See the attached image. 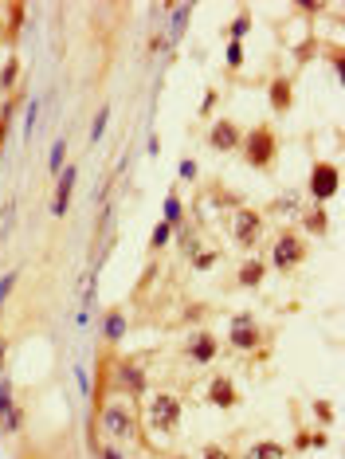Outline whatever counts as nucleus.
Listing matches in <instances>:
<instances>
[{"mask_svg":"<svg viewBox=\"0 0 345 459\" xmlns=\"http://www.w3.org/2000/svg\"><path fill=\"white\" fill-rule=\"evenodd\" d=\"M306 236H298V232H283V236H275V248H271V267L275 271H295L302 267L306 260Z\"/></svg>","mask_w":345,"mask_h":459,"instance_id":"7ed1b4c3","label":"nucleus"},{"mask_svg":"<svg viewBox=\"0 0 345 459\" xmlns=\"http://www.w3.org/2000/svg\"><path fill=\"white\" fill-rule=\"evenodd\" d=\"M16 283H20V267H12L4 279H0V306L12 299V290H16Z\"/></svg>","mask_w":345,"mask_h":459,"instance_id":"393cba45","label":"nucleus"},{"mask_svg":"<svg viewBox=\"0 0 345 459\" xmlns=\"http://www.w3.org/2000/svg\"><path fill=\"white\" fill-rule=\"evenodd\" d=\"M75 385L83 389V397H94V381H90V369H87V365H75Z\"/></svg>","mask_w":345,"mask_h":459,"instance_id":"bb28decb","label":"nucleus"},{"mask_svg":"<svg viewBox=\"0 0 345 459\" xmlns=\"http://www.w3.org/2000/svg\"><path fill=\"white\" fill-rule=\"evenodd\" d=\"M216 350H220V341H216V334H208V330H197V334L185 341V358L197 361V365H208V361L216 358Z\"/></svg>","mask_w":345,"mask_h":459,"instance_id":"9b49d317","label":"nucleus"},{"mask_svg":"<svg viewBox=\"0 0 345 459\" xmlns=\"http://www.w3.org/2000/svg\"><path fill=\"white\" fill-rule=\"evenodd\" d=\"M227 341H232L239 353H251V350H259V346L267 341V334L255 326L251 314H236V318H232V334H227Z\"/></svg>","mask_w":345,"mask_h":459,"instance_id":"423d86ee","label":"nucleus"},{"mask_svg":"<svg viewBox=\"0 0 345 459\" xmlns=\"http://www.w3.org/2000/svg\"><path fill=\"white\" fill-rule=\"evenodd\" d=\"M295 448H298V451L310 448V436H306V432H298V436H295Z\"/></svg>","mask_w":345,"mask_h":459,"instance_id":"58836bf2","label":"nucleus"},{"mask_svg":"<svg viewBox=\"0 0 345 459\" xmlns=\"http://www.w3.org/2000/svg\"><path fill=\"white\" fill-rule=\"evenodd\" d=\"M99 428L106 432L110 439H129L134 432H138V420L129 416L122 404H102L99 409Z\"/></svg>","mask_w":345,"mask_h":459,"instance_id":"39448f33","label":"nucleus"},{"mask_svg":"<svg viewBox=\"0 0 345 459\" xmlns=\"http://www.w3.org/2000/svg\"><path fill=\"white\" fill-rule=\"evenodd\" d=\"M0 310H4V306H0Z\"/></svg>","mask_w":345,"mask_h":459,"instance_id":"37998d69","label":"nucleus"},{"mask_svg":"<svg viewBox=\"0 0 345 459\" xmlns=\"http://www.w3.org/2000/svg\"><path fill=\"white\" fill-rule=\"evenodd\" d=\"M169 459H188V456H169Z\"/></svg>","mask_w":345,"mask_h":459,"instance_id":"79ce46f5","label":"nucleus"},{"mask_svg":"<svg viewBox=\"0 0 345 459\" xmlns=\"http://www.w3.org/2000/svg\"><path fill=\"white\" fill-rule=\"evenodd\" d=\"M314 412H318V420H322V424H330V420H334V409H330L325 400H318V404H314Z\"/></svg>","mask_w":345,"mask_h":459,"instance_id":"e433bc0d","label":"nucleus"},{"mask_svg":"<svg viewBox=\"0 0 345 459\" xmlns=\"http://www.w3.org/2000/svg\"><path fill=\"white\" fill-rule=\"evenodd\" d=\"M188 16H192V4H177V8H169V31H165V40L173 43V48H177V43L185 40Z\"/></svg>","mask_w":345,"mask_h":459,"instance_id":"ddd939ff","label":"nucleus"},{"mask_svg":"<svg viewBox=\"0 0 345 459\" xmlns=\"http://www.w3.org/2000/svg\"><path fill=\"white\" fill-rule=\"evenodd\" d=\"M114 389H122L126 397H146V369L138 361H114V377H110Z\"/></svg>","mask_w":345,"mask_h":459,"instance_id":"0eeeda50","label":"nucleus"},{"mask_svg":"<svg viewBox=\"0 0 345 459\" xmlns=\"http://www.w3.org/2000/svg\"><path fill=\"white\" fill-rule=\"evenodd\" d=\"M4 138H8V122H0V150H4Z\"/></svg>","mask_w":345,"mask_h":459,"instance_id":"a19ab883","label":"nucleus"},{"mask_svg":"<svg viewBox=\"0 0 345 459\" xmlns=\"http://www.w3.org/2000/svg\"><path fill=\"white\" fill-rule=\"evenodd\" d=\"M325 55H330V63H334V79L342 83V43H334V48H325Z\"/></svg>","mask_w":345,"mask_h":459,"instance_id":"2f4dec72","label":"nucleus"},{"mask_svg":"<svg viewBox=\"0 0 345 459\" xmlns=\"http://www.w3.org/2000/svg\"><path fill=\"white\" fill-rule=\"evenodd\" d=\"M110 114H114L110 106H102L99 114H94V122H90V146H99L102 141V134H106V126H110Z\"/></svg>","mask_w":345,"mask_h":459,"instance_id":"5701e85b","label":"nucleus"},{"mask_svg":"<svg viewBox=\"0 0 345 459\" xmlns=\"http://www.w3.org/2000/svg\"><path fill=\"white\" fill-rule=\"evenodd\" d=\"M161 224H169V228H181V224H185V200H181L177 192H169L165 204H161Z\"/></svg>","mask_w":345,"mask_h":459,"instance_id":"dca6fc26","label":"nucleus"},{"mask_svg":"<svg viewBox=\"0 0 345 459\" xmlns=\"http://www.w3.org/2000/svg\"><path fill=\"white\" fill-rule=\"evenodd\" d=\"M99 456H102V459H126V456H122L118 448H114V439H110V444H106V448L99 451Z\"/></svg>","mask_w":345,"mask_h":459,"instance_id":"4c0bfd02","label":"nucleus"},{"mask_svg":"<svg viewBox=\"0 0 345 459\" xmlns=\"http://www.w3.org/2000/svg\"><path fill=\"white\" fill-rule=\"evenodd\" d=\"M63 165H67V141H55L51 153H48V173H51V177H59Z\"/></svg>","mask_w":345,"mask_h":459,"instance_id":"4be33fe9","label":"nucleus"},{"mask_svg":"<svg viewBox=\"0 0 345 459\" xmlns=\"http://www.w3.org/2000/svg\"><path fill=\"white\" fill-rule=\"evenodd\" d=\"M181 397H173V393H153L146 404V424L153 432H177L181 428Z\"/></svg>","mask_w":345,"mask_h":459,"instance_id":"f03ea898","label":"nucleus"},{"mask_svg":"<svg viewBox=\"0 0 345 459\" xmlns=\"http://www.w3.org/2000/svg\"><path fill=\"white\" fill-rule=\"evenodd\" d=\"M232 236H236L239 248H255L259 236H263V216L239 204V209H236V224H232Z\"/></svg>","mask_w":345,"mask_h":459,"instance_id":"6e6552de","label":"nucleus"},{"mask_svg":"<svg viewBox=\"0 0 345 459\" xmlns=\"http://www.w3.org/2000/svg\"><path fill=\"white\" fill-rule=\"evenodd\" d=\"M267 94H271V110H275V114H286V110L295 106V90H290V79H283V75L271 83V90H267Z\"/></svg>","mask_w":345,"mask_h":459,"instance_id":"2eb2a0df","label":"nucleus"},{"mask_svg":"<svg viewBox=\"0 0 345 459\" xmlns=\"http://www.w3.org/2000/svg\"><path fill=\"white\" fill-rule=\"evenodd\" d=\"M79 181V165H63V173L55 177V197H51V216H67L71 209V192Z\"/></svg>","mask_w":345,"mask_h":459,"instance_id":"9d476101","label":"nucleus"},{"mask_svg":"<svg viewBox=\"0 0 345 459\" xmlns=\"http://www.w3.org/2000/svg\"><path fill=\"white\" fill-rule=\"evenodd\" d=\"M208 404H216V409H236L239 404V389L232 377H212L208 381Z\"/></svg>","mask_w":345,"mask_h":459,"instance_id":"f8f14e48","label":"nucleus"},{"mask_svg":"<svg viewBox=\"0 0 345 459\" xmlns=\"http://www.w3.org/2000/svg\"><path fill=\"white\" fill-rule=\"evenodd\" d=\"M16 75H20V55H8V63H4V71H0V87L12 90L16 87Z\"/></svg>","mask_w":345,"mask_h":459,"instance_id":"b1692460","label":"nucleus"},{"mask_svg":"<svg viewBox=\"0 0 345 459\" xmlns=\"http://www.w3.org/2000/svg\"><path fill=\"white\" fill-rule=\"evenodd\" d=\"M244 459H286V448L279 439H259V444H251L244 451Z\"/></svg>","mask_w":345,"mask_h":459,"instance_id":"6ab92c4d","label":"nucleus"},{"mask_svg":"<svg viewBox=\"0 0 345 459\" xmlns=\"http://www.w3.org/2000/svg\"><path fill=\"white\" fill-rule=\"evenodd\" d=\"M239 141H244V134H239V126L232 118H216L208 126V146H212V150L232 153V150H239Z\"/></svg>","mask_w":345,"mask_h":459,"instance_id":"1a4fd4ad","label":"nucleus"},{"mask_svg":"<svg viewBox=\"0 0 345 459\" xmlns=\"http://www.w3.org/2000/svg\"><path fill=\"white\" fill-rule=\"evenodd\" d=\"M40 106H43V99H28V106H24V141H31V134H36Z\"/></svg>","mask_w":345,"mask_h":459,"instance_id":"412c9836","label":"nucleus"},{"mask_svg":"<svg viewBox=\"0 0 345 459\" xmlns=\"http://www.w3.org/2000/svg\"><path fill=\"white\" fill-rule=\"evenodd\" d=\"M192 267H197V271L216 267V251H197V255H192Z\"/></svg>","mask_w":345,"mask_h":459,"instance_id":"7c9ffc66","label":"nucleus"},{"mask_svg":"<svg viewBox=\"0 0 345 459\" xmlns=\"http://www.w3.org/2000/svg\"><path fill=\"white\" fill-rule=\"evenodd\" d=\"M337 192H342V169L334 161H314V169H310V197H314V204L334 200Z\"/></svg>","mask_w":345,"mask_h":459,"instance_id":"20e7f679","label":"nucleus"},{"mask_svg":"<svg viewBox=\"0 0 345 459\" xmlns=\"http://www.w3.org/2000/svg\"><path fill=\"white\" fill-rule=\"evenodd\" d=\"M263 275H267V263L263 260H247L244 267H239L236 283H239V287H247V290H255L259 283H263Z\"/></svg>","mask_w":345,"mask_h":459,"instance_id":"f3484780","label":"nucleus"},{"mask_svg":"<svg viewBox=\"0 0 345 459\" xmlns=\"http://www.w3.org/2000/svg\"><path fill=\"white\" fill-rule=\"evenodd\" d=\"M200 459H236V456H232V451H224L220 444H208V448L200 451Z\"/></svg>","mask_w":345,"mask_h":459,"instance_id":"473e14b6","label":"nucleus"},{"mask_svg":"<svg viewBox=\"0 0 345 459\" xmlns=\"http://www.w3.org/2000/svg\"><path fill=\"white\" fill-rule=\"evenodd\" d=\"M126 338V310H106V318H102V341L106 346H118V341Z\"/></svg>","mask_w":345,"mask_h":459,"instance_id":"4468645a","label":"nucleus"},{"mask_svg":"<svg viewBox=\"0 0 345 459\" xmlns=\"http://www.w3.org/2000/svg\"><path fill=\"white\" fill-rule=\"evenodd\" d=\"M216 110V90H204V99H200V118H208Z\"/></svg>","mask_w":345,"mask_h":459,"instance_id":"f704fd0d","label":"nucleus"},{"mask_svg":"<svg viewBox=\"0 0 345 459\" xmlns=\"http://www.w3.org/2000/svg\"><path fill=\"white\" fill-rule=\"evenodd\" d=\"M227 67H232V71H236V67H244V43H232V40H227Z\"/></svg>","mask_w":345,"mask_h":459,"instance_id":"c756f323","label":"nucleus"},{"mask_svg":"<svg viewBox=\"0 0 345 459\" xmlns=\"http://www.w3.org/2000/svg\"><path fill=\"white\" fill-rule=\"evenodd\" d=\"M197 173H200V165H197L192 157L181 161V181H197Z\"/></svg>","mask_w":345,"mask_h":459,"instance_id":"72a5a7b5","label":"nucleus"},{"mask_svg":"<svg viewBox=\"0 0 345 459\" xmlns=\"http://www.w3.org/2000/svg\"><path fill=\"white\" fill-rule=\"evenodd\" d=\"M306 232H310V236H325V232H330V220H325L322 204H314L310 212L302 209V236H306Z\"/></svg>","mask_w":345,"mask_h":459,"instance_id":"a211bd4d","label":"nucleus"},{"mask_svg":"<svg viewBox=\"0 0 345 459\" xmlns=\"http://www.w3.org/2000/svg\"><path fill=\"white\" fill-rule=\"evenodd\" d=\"M0 424H4V432H20V428H24V409H16V404H12L8 416L0 420Z\"/></svg>","mask_w":345,"mask_h":459,"instance_id":"c85d7f7f","label":"nucleus"},{"mask_svg":"<svg viewBox=\"0 0 345 459\" xmlns=\"http://www.w3.org/2000/svg\"><path fill=\"white\" fill-rule=\"evenodd\" d=\"M310 51H314V40L298 43V48H295V59H298V63H306V59H310Z\"/></svg>","mask_w":345,"mask_h":459,"instance_id":"c9c22d12","label":"nucleus"},{"mask_svg":"<svg viewBox=\"0 0 345 459\" xmlns=\"http://www.w3.org/2000/svg\"><path fill=\"white\" fill-rule=\"evenodd\" d=\"M169 236H173V228H169V224H157V228H153V236H149V248L161 251V248L169 243Z\"/></svg>","mask_w":345,"mask_h":459,"instance_id":"cd10ccee","label":"nucleus"},{"mask_svg":"<svg viewBox=\"0 0 345 459\" xmlns=\"http://www.w3.org/2000/svg\"><path fill=\"white\" fill-rule=\"evenodd\" d=\"M4 353H8V338H0V373H4Z\"/></svg>","mask_w":345,"mask_h":459,"instance_id":"ea45409f","label":"nucleus"},{"mask_svg":"<svg viewBox=\"0 0 345 459\" xmlns=\"http://www.w3.org/2000/svg\"><path fill=\"white\" fill-rule=\"evenodd\" d=\"M12 404H16V400H12V377H0V420L8 416Z\"/></svg>","mask_w":345,"mask_h":459,"instance_id":"a878e982","label":"nucleus"},{"mask_svg":"<svg viewBox=\"0 0 345 459\" xmlns=\"http://www.w3.org/2000/svg\"><path fill=\"white\" fill-rule=\"evenodd\" d=\"M247 31H251V12H239V16H236V20H232V24H227V40H232V43H244V36H247Z\"/></svg>","mask_w":345,"mask_h":459,"instance_id":"aec40b11","label":"nucleus"},{"mask_svg":"<svg viewBox=\"0 0 345 459\" xmlns=\"http://www.w3.org/2000/svg\"><path fill=\"white\" fill-rule=\"evenodd\" d=\"M239 153H244V161L251 165L255 173H271L279 161V138L275 130H271V122H259V126H251V130L244 134V141H239Z\"/></svg>","mask_w":345,"mask_h":459,"instance_id":"f257e3e1","label":"nucleus"}]
</instances>
